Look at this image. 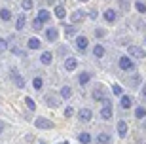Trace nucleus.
<instances>
[{
  "label": "nucleus",
  "mask_w": 146,
  "mask_h": 144,
  "mask_svg": "<svg viewBox=\"0 0 146 144\" xmlns=\"http://www.w3.org/2000/svg\"><path fill=\"white\" fill-rule=\"evenodd\" d=\"M11 51H13V53H15V55H21V57H25V51H21V49H19V48H13V49H11Z\"/></svg>",
  "instance_id": "58836bf2"
},
{
  "label": "nucleus",
  "mask_w": 146,
  "mask_h": 144,
  "mask_svg": "<svg viewBox=\"0 0 146 144\" xmlns=\"http://www.w3.org/2000/svg\"><path fill=\"white\" fill-rule=\"evenodd\" d=\"M93 99H95V101H101V102H103L104 99H106V97H104V87H101V86H99L97 89L93 91Z\"/></svg>",
  "instance_id": "0eeeda50"
},
{
  "label": "nucleus",
  "mask_w": 146,
  "mask_h": 144,
  "mask_svg": "<svg viewBox=\"0 0 146 144\" xmlns=\"http://www.w3.org/2000/svg\"><path fill=\"white\" fill-rule=\"evenodd\" d=\"M27 46H29V49H40V40L38 38H31L27 42Z\"/></svg>",
  "instance_id": "dca6fc26"
},
{
  "label": "nucleus",
  "mask_w": 146,
  "mask_h": 144,
  "mask_svg": "<svg viewBox=\"0 0 146 144\" xmlns=\"http://www.w3.org/2000/svg\"><path fill=\"white\" fill-rule=\"evenodd\" d=\"M129 57H135V59H142L146 57V51L139 46H129Z\"/></svg>",
  "instance_id": "f03ea898"
},
{
  "label": "nucleus",
  "mask_w": 146,
  "mask_h": 144,
  "mask_svg": "<svg viewBox=\"0 0 146 144\" xmlns=\"http://www.w3.org/2000/svg\"><path fill=\"white\" fill-rule=\"evenodd\" d=\"M89 78H91V76L87 74V72H82V74H80V78H78V82H80L82 86H86L87 82H89Z\"/></svg>",
  "instance_id": "a878e982"
},
{
  "label": "nucleus",
  "mask_w": 146,
  "mask_h": 144,
  "mask_svg": "<svg viewBox=\"0 0 146 144\" xmlns=\"http://www.w3.org/2000/svg\"><path fill=\"white\" fill-rule=\"evenodd\" d=\"M46 2H49V6H51V4H55V0H46Z\"/></svg>",
  "instance_id": "79ce46f5"
},
{
  "label": "nucleus",
  "mask_w": 146,
  "mask_h": 144,
  "mask_svg": "<svg viewBox=\"0 0 146 144\" xmlns=\"http://www.w3.org/2000/svg\"><path fill=\"white\" fill-rule=\"evenodd\" d=\"M76 66H78V63H76L74 57H68V59H66V63H65V68L66 70H74Z\"/></svg>",
  "instance_id": "2eb2a0df"
},
{
  "label": "nucleus",
  "mask_w": 146,
  "mask_h": 144,
  "mask_svg": "<svg viewBox=\"0 0 146 144\" xmlns=\"http://www.w3.org/2000/svg\"><path fill=\"white\" fill-rule=\"evenodd\" d=\"M135 116L139 117V119H142V117H146V108H144V106H139V108L135 110Z\"/></svg>",
  "instance_id": "393cba45"
},
{
  "label": "nucleus",
  "mask_w": 146,
  "mask_h": 144,
  "mask_svg": "<svg viewBox=\"0 0 146 144\" xmlns=\"http://www.w3.org/2000/svg\"><path fill=\"white\" fill-rule=\"evenodd\" d=\"M21 6H23V10H33V0H23Z\"/></svg>",
  "instance_id": "7c9ffc66"
},
{
  "label": "nucleus",
  "mask_w": 146,
  "mask_h": 144,
  "mask_svg": "<svg viewBox=\"0 0 146 144\" xmlns=\"http://www.w3.org/2000/svg\"><path fill=\"white\" fill-rule=\"evenodd\" d=\"M46 102H48V106H51V108L59 106V99H57L53 93H48V95H46Z\"/></svg>",
  "instance_id": "423d86ee"
},
{
  "label": "nucleus",
  "mask_w": 146,
  "mask_h": 144,
  "mask_svg": "<svg viewBox=\"0 0 146 144\" xmlns=\"http://www.w3.org/2000/svg\"><path fill=\"white\" fill-rule=\"evenodd\" d=\"M10 76H11L13 84H15V86L19 87V89H21V87H25V80H23V76H19V74H17V70H11V72H10Z\"/></svg>",
  "instance_id": "39448f33"
},
{
  "label": "nucleus",
  "mask_w": 146,
  "mask_h": 144,
  "mask_svg": "<svg viewBox=\"0 0 146 144\" xmlns=\"http://www.w3.org/2000/svg\"><path fill=\"white\" fill-rule=\"evenodd\" d=\"M33 29L34 31H42V21H40V19H33Z\"/></svg>",
  "instance_id": "c756f323"
},
{
  "label": "nucleus",
  "mask_w": 146,
  "mask_h": 144,
  "mask_svg": "<svg viewBox=\"0 0 146 144\" xmlns=\"http://www.w3.org/2000/svg\"><path fill=\"white\" fill-rule=\"evenodd\" d=\"M89 17H91L93 21H95V19L99 17V11H97V10H91V11H89Z\"/></svg>",
  "instance_id": "e433bc0d"
},
{
  "label": "nucleus",
  "mask_w": 146,
  "mask_h": 144,
  "mask_svg": "<svg viewBox=\"0 0 146 144\" xmlns=\"http://www.w3.org/2000/svg\"><path fill=\"white\" fill-rule=\"evenodd\" d=\"M74 34H76V27L74 25H65V36L70 38V36H74Z\"/></svg>",
  "instance_id": "4be33fe9"
},
{
  "label": "nucleus",
  "mask_w": 146,
  "mask_h": 144,
  "mask_svg": "<svg viewBox=\"0 0 146 144\" xmlns=\"http://www.w3.org/2000/svg\"><path fill=\"white\" fill-rule=\"evenodd\" d=\"M2 129H4V125H2V123H0V131H2Z\"/></svg>",
  "instance_id": "37998d69"
},
{
  "label": "nucleus",
  "mask_w": 146,
  "mask_h": 144,
  "mask_svg": "<svg viewBox=\"0 0 146 144\" xmlns=\"http://www.w3.org/2000/svg\"><path fill=\"white\" fill-rule=\"evenodd\" d=\"M38 19H40L42 23H48V21H49V11L40 10V11H38Z\"/></svg>",
  "instance_id": "6ab92c4d"
},
{
  "label": "nucleus",
  "mask_w": 146,
  "mask_h": 144,
  "mask_svg": "<svg viewBox=\"0 0 146 144\" xmlns=\"http://www.w3.org/2000/svg\"><path fill=\"white\" fill-rule=\"evenodd\" d=\"M119 104H121V108H131L133 101H131L129 95H121V101H119Z\"/></svg>",
  "instance_id": "ddd939ff"
},
{
  "label": "nucleus",
  "mask_w": 146,
  "mask_h": 144,
  "mask_svg": "<svg viewBox=\"0 0 146 144\" xmlns=\"http://www.w3.org/2000/svg\"><path fill=\"white\" fill-rule=\"evenodd\" d=\"M103 55H104V48L101 44H97V46L93 48V57H103Z\"/></svg>",
  "instance_id": "a211bd4d"
},
{
  "label": "nucleus",
  "mask_w": 146,
  "mask_h": 144,
  "mask_svg": "<svg viewBox=\"0 0 146 144\" xmlns=\"http://www.w3.org/2000/svg\"><path fill=\"white\" fill-rule=\"evenodd\" d=\"M78 116H80V119H82V121H89L93 114H91V110H89V108H82Z\"/></svg>",
  "instance_id": "1a4fd4ad"
},
{
  "label": "nucleus",
  "mask_w": 146,
  "mask_h": 144,
  "mask_svg": "<svg viewBox=\"0 0 146 144\" xmlns=\"http://www.w3.org/2000/svg\"><path fill=\"white\" fill-rule=\"evenodd\" d=\"M104 19H106L108 23L116 21V11H114V10H106V11H104Z\"/></svg>",
  "instance_id": "aec40b11"
},
{
  "label": "nucleus",
  "mask_w": 146,
  "mask_h": 144,
  "mask_svg": "<svg viewBox=\"0 0 146 144\" xmlns=\"http://www.w3.org/2000/svg\"><path fill=\"white\" fill-rule=\"evenodd\" d=\"M65 6H57V8H55V15L59 17V19H63V17H65Z\"/></svg>",
  "instance_id": "cd10ccee"
},
{
  "label": "nucleus",
  "mask_w": 146,
  "mask_h": 144,
  "mask_svg": "<svg viewBox=\"0 0 146 144\" xmlns=\"http://www.w3.org/2000/svg\"><path fill=\"white\" fill-rule=\"evenodd\" d=\"M144 42H146V40H144Z\"/></svg>",
  "instance_id": "49530a36"
},
{
  "label": "nucleus",
  "mask_w": 146,
  "mask_h": 144,
  "mask_svg": "<svg viewBox=\"0 0 146 144\" xmlns=\"http://www.w3.org/2000/svg\"><path fill=\"white\" fill-rule=\"evenodd\" d=\"M23 27H25V15H19V17H17V21H15V29H17V31H21Z\"/></svg>",
  "instance_id": "bb28decb"
},
{
  "label": "nucleus",
  "mask_w": 146,
  "mask_h": 144,
  "mask_svg": "<svg viewBox=\"0 0 146 144\" xmlns=\"http://www.w3.org/2000/svg\"><path fill=\"white\" fill-rule=\"evenodd\" d=\"M142 95L146 97V84H144V86H142Z\"/></svg>",
  "instance_id": "a19ab883"
},
{
  "label": "nucleus",
  "mask_w": 146,
  "mask_h": 144,
  "mask_svg": "<svg viewBox=\"0 0 146 144\" xmlns=\"http://www.w3.org/2000/svg\"><path fill=\"white\" fill-rule=\"evenodd\" d=\"M59 144H68V142H59Z\"/></svg>",
  "instance_id": "c03bdc74"
},
{
  "label": "nucleus",
  "mask_w": 146,
  "mask_h": 144,
  "mask_svg": "<svg viewBox=\"0 0 146 144\" xmlns=\"http://www.w3.org/2000/svg\"><path fill=\"white\" fill-rule=\"evenodd\" d=\"M118 135H119V137H125V135H127V123H125V121L118 123Z\"/></svg>",
  "instance_id": "f3484780"
},
{
  "label": "nucleus",
  "mask_w": 146,
  "mask_h": 144,
  "mask_svg": "<svg viewBox=\"0 0 146 144\" xmlns=\"http://www.w3.org/2000/svg\"><path fill=\"white\" fill-rule=\"evenodd\" d=\"M80 2H87V0H80Z\"/></svg>",
  "instance_id": "a18cd8bd"
},
{
  "label": "nucleus",
  "mask_w": 146,
  "mask_h": 144,
  "mask_svg": "<svg viewBox=\"0 0 146 144\" xmlns=\"http://www.w3.org/2000/svg\"><path fill=\"white\" fill-rule=\"evenodd\" d=\"M40 61H42V64H51V61H53V55L49 53V51H44L42 57H40Z\"/></svg>",
  "instance_id": "4468645a"
},
{
  "label": "nucleus",
  "mask_w": 146,
  "mask_h": 144,
  "mask_svg": "<svg viewBox=\"0 0 146 144\" xmlns=\"http://www.w3.org/2000/svg\"><path fill=\"white\" fill-rule=\"evenodd\" d=\"M119 68L121 70H133V61H131V57L127 55V57H119Z\"/></svg>",
  "instance_id": "7ed1b4c3"
},
{
  "label": "nucleus",
  "mask_w": 146,
  "mask_h": 144,
  "mask_svg": "<svg viewBox=\"0 0 146 144\" xmlns=\"http://www.w3.org/2000/svg\"><path fill=\"white\" fill-rule=\"evenodd\" d=\"M72 114H74V108H72V106H66L65 108V117H72Z\"/></svg>",
  "instance_id": "f704fd0d"
},
{
  "label": "nucleus",
  "mask_w": 146,
  "mask_h": 144,
  "mask_svg": "<svg viewBox=\"0 0 146 144\" xmlns=\"http://www.w3.org/2000/svg\"><path fill=\"white\" fill-rule=\"evenodd\" d=\"M95 140H97L99 144H110V142H112V139H110V135H108V133H99Z\"/></svg>",
  "instance_id": "6e6552de"
},
{
  "label": "nucleus",
  "mask_w": 146,
  "mask_h": 144,
  "mask_svg": "<svg viewBox=\"0 0 146 144\" xmlns=\"http://www.w3.org/2000/svg\"><path fill=\"white\" fill-rule=\"evenodd\" d=\"M104 34H106V32H104L103 29H97V31H95V36H99V38H103Z\"/></svg>",
  "instance_id": "4c0bfd02"
},
{
  "label": "nucleus",
  "mask_w": 146,
  "mask_h": 144,
  "mask_svg": "<svg viewBox=\"0 0 146 144\" xmlns=\"http://www.w3.org/2000/svg\"><path fill=\"white\" fill-rule=\"evenodd\" d=\"M46 38H48L49 42H55V40H57V29H55V27H49L48 31H46Z\"/></svg>",
  "instance_id": "f8f14e48"
},
{
  "label": "nucleus",
  "mask_w": 146,
  "mask_h": 144,
  "mask_svg": "<svg viewBox=\"0 0 146 144\" xmlns=\"http://www.w3.org/2000/svg\"><path fill=\"white\" fill-rule=\"evenodd\" d=\"M78 140H80L82 144H89V142H91V137H89L87 133H80V135H78Z\"/></svg>",
  "instance_id": "5701e85b"
},
{
  "label": "nucleus",
  "mask_w": 146,
  "mask_h": 144,
  "mask_svg": "<svg viewBox=\"0 0 146 144\" xmlns=\"http://www.w3.org/2000/svg\"><path fill=\"white\" fill-rule=\"evenodd\" d=\"M10 17H11V11L10 10H6V8L0 10V19H2V21H10Z\"/></svg>",
  "instance_id": "412c9836"
},
{
  "label": "nucleus",
  "mask_w": 146,
  "mask_h": 144,
  "mask_svg": "<svg viewBox=\"0 0 146 144\" xmlns=\"http://www.w3.org/2000/svg\"><path fill=\"white\" fill-rule=\"evenodd\" d=\"M6 49H8V42H6L4 38H0V53H4Z\"/></svg>",
  "instance_id": "72a5a7b5"
},
{
  "label": "nucleus",
  "mask_w": 146,
  "mask_h": 144,
  "mask_svg": "<svg viewBox=\"0 0 146 144\" xmlns=\"http://www.w3.org/2000/svg\"><path fill=\"white\" fill-rule=\"evenodd\" d=\"M112 91L116 93V95H121V93H123V89H121V86H118V84H116V86H112Z\"/></svg>",
  "instance_id": "c9c22d12"
},
{
  "label": "nucleus",
  "mask_w": 146,
  "mask_h": 144,
  "mask_svg": "<svg viewBox=\"0 0 146 144\" xmlns=\"http://www.w3.org/2000/svg\"><path fill=\"white\" fill-rule=\"evenodd\" d=\"M84 19H86V11H84V10H78V11L72 13V23H78V21L82 23Z\"/></svg>",
  "instance_id": "9d476101"
},
{
  "label": "nucleus",
  "mask_w": 146,
  "mask_h": 144,
  "mask_svg": "<svg viewBox=\"0 0 146 144\" xmlns=\"http://www.w3.org/2000/svg\"><path fill=\"white\" fill-rule=\"evenodd\" d=\"M135 6H137V10L141 11V13H144V11H146V4H144V2H141V0H139Z\"/></svg>",
  "instance_id": "473e14b6"
},
{
  "label": "nucleus",
  "mask_w": 146,
  "mask_h": 144,
  "mask_svg": "<svg viewBox=\"0 0 146 144\" xmlns=\"http://www.w3.org/2000/svg\"><path fill=\"white\" fill-rule=\"evenodd\" d=\"M119 6H121L123 10H127V8H129V0H121V2H119Z\"/></svg>",
  "instance_id": "ea45409f"
},
{
  "label": "nucleus",
  "mask_w": 146,
  "mask_h": 144,
  "mask_svg": "<svg viewBox=\"0 0 146 144\" xmlns=\"http://www.w3.org/2000/svg\"><path fill=\"white\" fill-rule=\"evenodd\" d=\"M70 95H72V91H70V87H68V86L61 87V97H63V99H68Z\"/></svg>",
  "instance_id": "b1692460"
},
{
  "label": "nucleus",
  "mask_w": 146,
  "mask_h": 144,
  "mask_svg": "<svg viewBox=\"0 0 146 144\" xmlns=\"http://www.w3.org/2000/svg\"><path fill=\"white\" fill-rule=\"evenodd\" d=\"M103 104H104V106H103V110H101V117H103V119H110V117H112V114H114L112 104H110L108 99H104Z\"/></svg>",
  "instance_id": "f257e3e1"
},
{
  "label": "nucleus",
  "mask_w": 146,
  "mask_h": 144,
  "mask_svg": "<svg viewBox=\"0 0 146 144\" xmlns=\"http://www.w3.org/2000/svg\"><path fill=\"white\" fill-rule=\"evenodd\" d=\"M42 84H44V82H42L40 76H36V78L33 80V87H34V89H42Z\"/></svg>",
  "instance_id": "c85d7f7f"
},
{
  "label": "nucleus",
  "mask_w": 146,
  "mask_h": 144,
  "mask_svg": "<svg viewBox=\"0 0 146 144\" xmlns=\"http://www.w3.org/2000/svg\"><path fill=\"white\" fill-rule=\"evenodd\" d=\"M76 48L80 49V51H84V49L87 48V38L86 36H78L76 38Z\"/></svg>",
  "instance_id": "9b49d317"
},
{
  "label": "nucleus",
  "mask_w": 146,
  "mask_h": 144,
  "mask_svg": "<svg viewBox=\"0 0 146 144\" xmlns=\"http://www.w3.org/2000/svg\"><path fill=\"white\" fill-rule=\"evenodd\" d=\"M25 102H27V106L31 108V110H34V108H36V102H34L31 97H27V99H25Z\"/></svg>",
  "instance_id": "2f4dec72"
},
{
  "label": "nucleus",
  "mask_w": 146,
  "mask_h": 144,
  "mask_svg": "<svg viewBox=\"0 0 146 144\" xmlns=\"http://www.w3.org/2000/svg\"><path fill=\"white\" fill-rule=\"evenodd\" d=\"M34 125H36L38 129H51L53 127V123L49 121L48 117H38L36 121H34Z\"/></svg>",
  "instance_id": "20e7f679"
}]
</instances>
